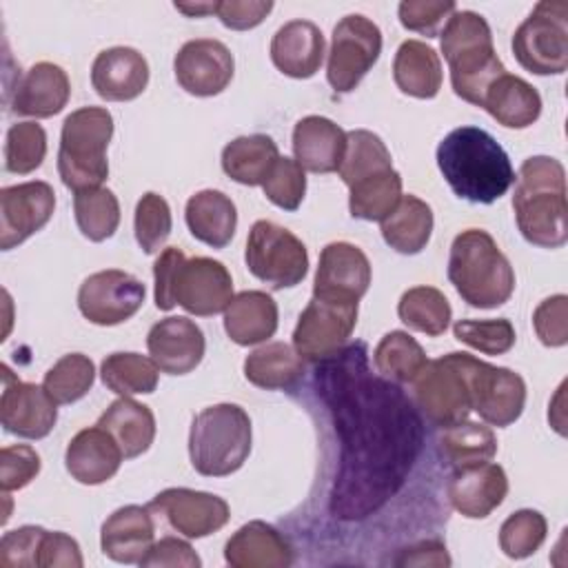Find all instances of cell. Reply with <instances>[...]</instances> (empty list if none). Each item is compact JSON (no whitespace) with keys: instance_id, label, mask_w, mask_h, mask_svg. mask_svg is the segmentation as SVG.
<instances>
[{"instance_id":"obj_27","label":"cell","mask_w":568,"mask_h":568,"mask_svg":"<svg viewBox=\"0 0 568 568\" xmlns=\"http://www.w3.org/2000/svg\"><path fill=\"white\" fill-rule=\"evenodd\" d=\"M71 95V82L62 67L36 62L16 84L11 111L29 118H51L60 113Z\"/></svg>"},{"instance_id":"obj_19","label":"cell","mask_w":568,"mask_h":568,"mask_svg":"<svg viewBox=\"0 0 568 568\" xmlns=\"http://www.w3.org/2000/svg\"><path fill=\"white\" fill-rule=\"evenodd\" d=\"M4 388L0 397V422L7 433L24 439L47 437L58 422V404L44 386L20 382L4 366Z\"/></svg>"},{"instance_id":"obj_21","label":"cell","mask_w":568,"mask_h":568,"mask_svg":"<svg viewBox=\"0 0 568 568\" xmlns=\"http://www.w3.org/2000/svg\"><path fill=\"white\" fill-rule=\"evenodd\" d=\"M151 359L162 373L186 375L204 357V333L189 317H164L151 326L146 335Z\"/></svg>"},{"instance_id":"obj_43","label":"cell","mask_w":568,"mask_h":568,"mask_svg":"<svg viewBox=\"0 0 568 568\" xmlns=\"http://www.w3.org/2000/svg\"><path fill=\"white\" fill-rule=\"evenodd\" d=\"M73 213L80 233L91 242L109 240L120 224V204L111 189L95 186L73 195Z\"/></svg>"},{"instance_id":"obj_49","label":"cell","mask_w":568,"mask_h":568,"mask_svg":"<svg viewBox=\"0 0 568 568\" xmlns=\"http://www.w3.org/2000/svg\"><path fill=\"white\" fill-rule=\"evenodd\" d=\"M455 337L486 355H504L515 346V326L510 320H457L453 324Z\"/></svg>"},{"instance_id":"obj_38","label":"cell","mask_w":568,"mask_h":568,"mask_svg":"<svg viewBox=\"0 0 568 568\" xmlns=\"http://www.w3.org/2000/svg\"><path fill=\"white\" fill-rule=\"evenodd\" d=\"M348 189L351 215L366 222H382L402 197V175L395 169H384Z\"/></svg>"},{"instance_id":"obj_29","label":"cell","mask_w":568,"mask_h":568,"mask_svg":"<svg viewBox=\"0 0 568 568\" xmlns=\"http://www.w3.org/2000/svg\"><path fill=\"white\" fill-rule=\"evenodd\" d=\"M346 151V133L324 115H306L293 129V153L311 173L339 171Z\"/></svg>"},{"instance_id":"obj_35","label":"cell","mask_w":568,"mask_h":568,"mask_svg":"<svg viewBox=\"0 0 568 568\" xmlns=\"http://www.w3.org/2000/svg\"><path fill=\"white\" fill-rule=\"evenodd\" d=\"M280 151L271 135L253 133L231 140L222 149L224 173L244 186H260L268 178Z\"/></svg>"},{"instance_id":"obj_46","label":"cell","mask_w":568,"mask_h":568,"mask_svg":"<svg viewBox=\"0 0 568 568\" xmlns=\"http://www.w3.org/2000/svg\"><path fill=\"white\" fill-rule=\"evenodd\" d=\"M47 155V133L33 122L11 124L4 140V166L9 173L27 175L36 171Z\"/></svg>"},{"instance_id":"obj_42","label":"cell","mask_w":568,"mask_h":568,"mask_svg":"<svg viewBox=\"0 0 568 568\" xmlns=\"http://www.w3.org/2000/svg\"><path fill=\"white\" fill-rule=\"evenodd\" d=\"M397 315L410 331L437 337L448 328L453 311L439 288L413 286L399 297Z\"/></svg>"},{"instance_id":"obj_15","label":"cell","mask_w":568,"mask_h":568,"mask_svg":"<svg viewBox=\"0 0 568 568\" xmlns=\"http://www.w3.org/2000/svg\"><path fill=\"white\" fill-rule=\"evenodd\" d=\"M55 211L51 184L31 180L0 191V248L9 251L38 233Z\"/></svg>"},{"instance_id":"obj_60","label":"cell","mask_w":568,"mask_h":568,"mask_svg":"<svg viewBox=\"0 0 568 568\" xmlns=\"http://www.w3.org/2000/svg\"><path fill=\"white\" fill-rule=\"evenodd\" d=\"M175 9L178 11H182V13H186L189 18H202V16H209V13H215V9H217V2H191V4H186V2H175Z\"/></svg>"},{"instance_id":"obj_30","label":"cell","mask_w":568,"mask_h":568,"mask_svg":"<svg viewBox=\"0 0 568 568\" xmlns=\"http://www.w3.org/2000/svg\"><path fill=\"white\" fill-rule=\"evenodd\" d=\"M224 331L240 346L266 342L277 331V304L264 291H242L224 308Z\"/></svg>"},{"instance_id":"obj_25","label":"cell","mask_w":568,"mask_h":568,"mask_svg":"<svg viewBox=\"0 0 568 568\" xmlns=\"http://www.w3.org/2000/svg\"><path fill=\"white\" fill-rule=\"evenodd\" d=\"M324 36L311 20L282 24L271 40V60L288 78L306 80L315 75L324 60Z\"/></svg>"},{"instance_id":"obj_7","label":"cell","mask_w":568,"mask_h":568,"mask_svg":"<svg viewBox=\"0 0 568 568\" xmlns=\"http://www.w3.org/2000/svg\"><path fill=\"white\" fill-rule=\"evenodd\" d=\"M113 135V118L102 106H82L62 122L58 173L67 189L87 191L109 175L106 146Z\"/></svg>"},{"instance_id":"obj_22","label":"cell","mask_w":568,"mask_h":568,"mask_svg":"<svg viewBox=\"0 0 568 568\" xmlns=\"http://www.w3.org/2000/svg\"><path fill=\"white\" fill-rule=\"evenodd\" d=\"M506 493L508 477L504 468L493 462L457 468L448 481L450 506L468 519L488 517L497 506H501Z\"/></svg>"},{"instance_id":"obj_57","label":"cell","mask_w":568,"mask_h":568,"mask_svg":"<svg viewBox=\"0 0 568 568\" xmlns=\"http://www.w3.org/2000/svg\"><path fill=\"white\" fill-rule=\"evenodd\" d=\"M82 552L73 537L58 530H44L40 550H38V566H64V568H80Z\"/></svg>"},{"instance_id":"obj_37","label":"cell","mask_w":568,"mask_h":568,"mask_svg":"<svg viewBox=\"0 0 568 568\" xmlns=\"http://www.w3.org/2000/svg\"><path fill=\"white\" fill-rule=\"evenodd\" d=\"M304 373V359L284 342H268L244 359V377L264 390L291 388Z\"/></svg>"},{"instance_id":"obj_18","label":"cell","mask_w":568,"mask_h":568,"mask_svg":"<svg viewBox=\"0 0 568 568\" xmlns=\"http://www.w3.org/2000/svg\"><path fill=\"white\" fill-rule=\"evenodd\" d=\"M149 510L164 515L171 528L189 539L217 532L231 517L229 504L222 497L191 488H166L158 493L151 499Z\"/></svg>"},{"instance_id":"obj_52","label":"cell","mask_w":568,"mask_h":568,"mask_svg":"<svg viewBox=\"0 0 568 568\" xmlns=\"http://www.w3.org/2000/svg\"><path fill=\"white\" fill-rule=\"evenodd\" d=\"M457 11V4L453 0L446 2H433V0H404L399 2V22L408 31L422 33L426 38L437 36L439 24L448 20Z\"/></svg>"},{"instance_id":"obj_54","label":"cell","mask_w":568,"mask_h":568,"mask_svg":"<svg viewBox=\"0 0 568 568\" xmlns=\"http://www.w3.org/2000/svg\"><path fill=\"white\" fill-rule=\"evenodd\" d=\"M44 528L20 526L9 530L0 539V566L2 568H33L38 566V550Z\"/></svg>"},{"instance_id":"obj_13","label":"cell","mask_w":568,"mask_h":568,"mask_svg":"<svg viewBox=\"0 0 568 568\" xmlns=\"http://www.w3.org/2000/svg\"><path fill=\"white\" fill-rule=\"evenodd\" d=\"M357 324V304L313 297L300 313L293 348L304 362H322L348 344Z\"/></svg>"},{"instance_id":"obj_28","label":"cell","mask_w":568,"mask_h":568,"mask_svg":"<svg viewBox=\"0 0 568 568\" xmlns=\"http://www.w3.org/2000/svg\"><path fill=\"white\" fill-rule=\"evenodd\" d=\"M224 559L233 568H286L293 564V548L277 528L255 519L233 532Z\"/></svg>"},{"instance_id":"obj_8","label":"cell","mask_w":568,"mask_h":568,"mask_svg":"<svg viewBox=\"0 0 568 568\" xmlns=\"http://www.w3.org/2000/svg\"><path fill=\"white\" fill-rule=\"evenodd\" d=\"M515 60L535 75H559L568 67V4L537 2L513 36Z\"/></svg>"},{"instance_id":"obj_24","label":"cell","mask_w":568,"mask_h":568,"mask_svg":"<svg viewBox=\"0 0 568 568\" xmlns=\"http://www.w3.org/2000/svg\"><path fill=\"white\" fill-rule=\"evenodd\" d=\"M122 459L118 442L98 424L75 433L64 453L69 475L87 486L109 481L120 470Z\"/></svg>"},{"instance_id":"obj_6","label":"cell","mask_w":568,"mask_h":568,"mask_svg":"<svg viewBox=\"0 0 568 568\" xmlns=\"http://www.w3.org/2000/svg\"><path fill=\"white\" fill-rule=\"evenodd\" d=\"M251 453V417L237 404H215L193 417L189 433L191 466L204 477H226Z\"/></svg>"},{"instance_id":"obj_44","label":"cell","mask_w":568,"mask_h":568,"mask_svg":"<svg viewBox=\"0 0 568 568\" xmlns=\"http://www.w3.org/2000/svg\"><path fill=\"white\" fill-rule=\"evenodd\" d=\"M393 169V158L379 135L366 129H355L346 133V151L339 164V178L346 186L384 171Z\"/></svg>"},{"instance_id":"obj_56","label":"cell","mask_w":568,"mask_h":568,"mask_svg":"<svg viewBox=\"0 0 568 568\" xmlns=\"http://www.w3.org/2000/svg\"><path fill=\"white\" fill-rule=\"evenodd\" d=\"M273 9L271 0H222L217 2L215 16L233 31H246L257 27Z\"/></svg>"},{"instance_id":"obj_34","label":"cell","mask_w":568,"mask_h":568,"mask_svg":"<svg viewBox=\"0 0 568 568\" xmlns=\"http://www.w3.org/2000/svg\"><path fill=\"white\" fill-rule=\"evenodd\" d=\"M393 80L406 95L430 100L442 89V60L433 47L422 40L399 44L393 60Z\"/></svg>"},{"instance_id":"obj_55","label":"cell","mask_w":568,"mask_h":568,"mask_svg":"<svg viewBox=\"0 0 568 568\" xmlns=\"http://www.w3.org/2000/svg\"><path fill=\"white\" fill-rule=\"evenodd\" d=\"M184 262H186V255L178 246L164 248L155 260L153 264L155 306L160 311H171L175 306V282Z\"/></svg>"},{"instance_id":"obj_23","label":"cell","mask_w":568,"mask_h":568,"mask_svg":"<svg viewBox=\"0 0 568 568\" xmlns=\"http://www.w3.org/2000/svg\"><path fill=\"white\" fill-rule=\"evenodd\" d=\"M91 84L106 102L135 100L149 84L146 58L131 47H111L95 55Z\"/></svg>"},{"instance_id":"obj_3","label":"cell","mask_w":568,"mask_h":568,"mask_svg":"<svg viewBox=\"0 0 568 568\" xmlns=\"http://www.w3.org/2000/svg\"><path fill=\"white\" fill-rule=\"evenodd\" d=\"M513 209L517 229L526 242L541 248H561L566 229V171L550 155H532L515 178Z\"/></svg>"},{"instance_id":"obj_16","label":"cell","mask_w":568,"mask_h":568,"mask_svg":"<svg viewBox=\"0 0 568 568\" xmlns=\"http://www.w3.org/2000/svg\"><path fill=\"white\" fill-rule=\"evenodd\" d=\"M178 84L197 98L222 93L233 80L235 60L229 47L213 38L189 40L180 47L173 60Z\"/></svg>"},{"instance_id":"obj_33","label":"cell","mask_w":568,"mask_h":568,"mask_svg":"<svg viewBox=\"0 0 568 568\" xmlns=\"http://www.w3.org/2000/svg\"><path fill=\"white\" fill-rule=\"evenodd\" d=\"M98 426L118 442L124 459L140 457L155 439V417L151 408L131 397L115 399L100 415Z\"/></svg>"},{"instance_id":"obj_48","label":"cell","mask_w":568,"mask_h":568,"mask_svg":"<svg viewBox=\"0 0 568 568\" xmlns=\"http://www.w3.org/2000/svg\"><path fill=\"white\" fill-rule=\"evenodd\" d=\"M171 226H173V220H171L169 202L153 191L144 193L135 204V220H133L135 240L140 248L146 255L158 253L166 244L171 235Z\"/></svg>"},{"instance_id":"obj_40","label":"cell","mask_w":568,"mask_h":568,"mask_svg":"<svg viewBox=\"0 0 568 568\" xmlns=\"http://www.w3.org/2000/svg\"><path fill=\"white\" fill-rule=\"evenodd\" d=\"M158 366L140 353H111L100 366L102 384L120 397L149 395L158 386Z\"/></svg>"},{"instance_id":"obj_26","label":"cell","mask_w":568,"mask_h":568,"mask_svg":"<svg viewBox=\"0 0 568 568\" xmlns=\"http://www.w3.org/2000/svg\"><path fill=\"white\" fill-rule=\"evenodd\" d=\"M155 537V524L144 506H122L106 517L100 532L102 552L118 564H140Z\"/></svg>"},{"instance_id":"obj_47","label":"cell","mask_w":568,"mask_h":568,"mask_svg":"<svg viewBox=\"0 0 568 568\" xmlns=\"http://www.w3.org/2000/svg\"><path fill=\"white\" fill-rule=\"evenodd\" d=\"M548 532L546 517L539 510L524 508L513 513L499 528V548L510 559H526L539 550Z\"/></svg>"},{"instance_id":"obj_45","label":"cell","mask_w":568,"mask_h":568,"mask_svg":"<svg viewBox=\"0 0 568 568\" xmlns=\"http://www.w3.org/2000/svg\"><path fill=\"white\" fill-rule=\"evenodd\" d=\"M95 379L93 362L82 353L62 355L44 375V390L55 404H73L82 399Z\"/></svg>"},{"instance_id":"obj_41","label":"cell","mask_w":568,"mask_h":568,"mask_svg":"<svg viewBox=\"0 0 568 568\" xmlns=\"http://www.w3.org/2000/svg\"><path fill=\"white\" fill-rule=\"evenodd\" d=\"M439 446H442V455L455 470L486 464L497 453L495 433L479 422H466V419L446 428Z\"/></svg>"},{"instance_id":"obj_50","label":"cell","mask_w":568,"mask_h":568,"mask_svg":"<svg viewBox=\"0 0 568 568\" xmlns=\"http://www.w3.org/2000/svg\"><path fill=\"white\" fill-rule=\"evenodd\" d=\"M264 195L268 197V202H273L275 206L284 209V211H295L306 193V175L304 169L297 164V160L293 158H277V162L273 164L268 178L262 184Z\"/></svg>"},{"instance_id":"obj_10","label":"cell","mask_w":568,"mask_h":568,"mask_svg":"<svg viewBox=\"0 0 568 568\" xmlns=\"http://www.w3.org/2000/svg\"><path fill=\"white\" fill-rule=\"evenodd\" d=\"M410 384L417 408L439 428L464 422L473 410L464 353L455 351L439 359H428Z\"/></svg>"},{"instance_id":"obj_51","label":"cell","mask_w":568,"mask_h":568,"mask_svg":"<svg viewBox=\"0 0 568 568\" xmlns=\"http://www.w3.org/2000/svg\"><path fill=\"white\" fill-rule=\"evenodd\" d=\"M40 473V455L27 444H11L0 450L2 493L24 488Z\"/></svg>"},{"instance_id":"obj_31","label":"cell","mask_w":568,"mask_h":568,"mask_svg":"<svg viewBox=\"0 0 568 568\" xmlns=\"http://www.w3.org/2000/svg\"><path fill=\"white\" fill-rule=\"evenodd\" d=\"M184 220L195 240L213 248H224L235 235L237 211L229 195L215 189H204L189 197Z\"/></svg>"},{"instance_id":"obj_39","label":"cell","mask_w":568,"mask_h":568,"mask_svg":"<svg viewBox=\"0 0 568 568\" xmlns=\"http://www.w3.org/2000/svg\"><path fill=\"white\" fill-rule=\"evenodd\" d=\"M373 362L382 377L395 384H410L428 359L415 337L406 331H390L379 339Z\"/></svg>"},{"instance_id":"obj_20","label":"cell","mask_w":568,"mask_h":568,"mask_svg":"<svg viewBox=\"0 0 568 568\" xmlns=\"http://www.w3.org/2000/svg\"><path fill=\"white\" fill-rule=\"evenodd\" d=\"M233 300V280L226 266L213 257H191L175 282V304L197 317L222 313Z\"/></svg>"},{"instance_id":"obj_12","label":"cell","mask_w":568,"mask_h":568,"mask_svg":"<svg viewBox=\"0 0 568 568\" xmlns=\"http://www.w3.org/2000/svg\"><path fill=\"white\" fill-rule=\"evenodd\" d=\"M473 410L490 426L504 428L519 419L526 404V382L519 373L486 364L464 353Z\"/></svg>"},{"instance_id":"obj_36","label":"cell","mask_w":568,"mask_h":568,"mask_svg":"<svg viewBox=\"0 0 568 568\" xmlns=\"http://www.w3.org/2000/svg\"><path fill=\"white\" fill-rule=\"evenodd\" d=\"M433 233V211L417 195H402L397 206L382 220L384 242L404 255L426 248Z\"/></svg>"},{"instance_id":"obj_32","label":"cell","mask_w":568,"mask_h":568,"mask_svg":"<svg viewBox=\"0 0 568 568\" xmlns=\"http://www.w3.org/2000/svg\"><path fill=\"white\" fill-rule=\"evenodd\" d=\"M481 109H486L501 126L526 129L537 122L541 113V95L530 82L506 71L486 89Z\"/></svg>"},{"instance_id":"obj_4","label":"cell","mask_w":568,"mask_h":568,"mask_svg":"<svg viewBox=\"0 0 568 568\" xmlns=\"http://www.w3.org/2000/svg\"><path fill=\"white\" fill-rule=\"evenodd\" d=\"M439 40L450 69L453 91L462 100L481 106L486 89L506 73L495 53L488 22L475 11H455L446 20Z\"/></svg>"},{"instance_id":"obj_5","label":"cell","mask_w":568,"mask_h":568,"mask_svg":"<svg viewBox=\"0 0 568 568\" xmlns=\"http://www.w3.org/2000/svg\"><path fill=\"white\" fill-rule=\"evenodd\" d=\"M448 280L462 300L475 308H497L515 291V271L490 233L462 231L448 255Z\"/></svg>"},{"instance_id":"obj_14","label":"cell","mask_w":568,"mask_h":568,"mask_svg":"<svg viewBox=\"0 0 568 568\" xmlns=\"http://www.w3.org/2000/svg\"><path fill=\"white\" fill-rule=\"evenodd\" d=\"M144 284L120 268H106L89 275L78 291L80 313L98 326H115L133 317L144 304Z\"/></svg>"},{"instance_id":"obj_1","label":"cell","mask_w":568,"mask_h":568,"mask_svg":"<svg viewBox=\"0 0 568 568\" xmlns=\"http://www.w3.org/2000/svg\"><path fill=\"white\" fill-rule=\"evenodd\" d=\"M315 390L339 437L328 510L344 521L366 519L406 484L424 446L422 415L395 382L371 371L364 342L317 362Z\"/></svg>"},{"instance_id":"obj_2","label":"cell","mask_w":568,"mask_h":568,"mask_svg":"<svg viewBox=\"0 0 568 568\" xmlns=\"http://www.w3.org/2000/svg\"><path fill=\"white\" fill-rule=\"evenodd\" d=\"M437 166L462 200L493 204L515 182L504 146L479 126H457L437 146Z\"/></svg>"},{"instance_id":"obj_11","label":"cell","mask_w":568,"mask_h":568,"mask_svg":"<svg viewBox=\"0 0 568 568\" xmlns=\"http://www.w3.org/2000/svg\"><path fill=\"white\" fill-rule=\"evenodd\" d=\"M382 53L379 27L362 13L344 16L331 38L326 80L337 93H351Z\"/></svg>"},{"instance_id":"obj_9","label":"cell","mask_w":568,"mask_h":568,"mask_svg":"<svg viewBox=\"0 0 568 568\" xmlns=\"http://www.w3.org/2000/svg\"><path fill=\"white\" fill-rule=\"evenodd\" d=\"M244 260L248 271L271 288L297 286L308 273V253L288 229L257 220L246 237Z\"/></svg>"},{"instance_id":"obj_17","label":"cell","mask_w":568,"mask_h":568,"mask_svg":"<svg viewBox=\"0 0 568 568\" xmlns=\"http://www.w3.org/2000/svg\"><path fill=\"white\" fill-rule=\"evenodd\" d=\"M371 284V262L351 242H331L320 253L313 297L357 304Z\"/></svg>"},{"instance_id":"obj_58","label":"cell","mask_w":568,"mask_h":568,"mask_svg":"<svg viewBox=\"0 0 568 568\" xmlns=\"http://www.w3.org/2000/svg\"><path fill=\"white\" fill-rule=\"evenodd\" d=\"M202 561L197 557V552L193 550V546L184 539L178 537H162L160 541H155L151 546V550L146 552V557L140 561V566H182V568H197Z\"/></svg>"},{"instance_id":"obj_53","label":"cell","mask_w":568,"mask_h":568,"mask_svg":"<svg viewBox=\"0 0 568 568\" xmlns=\"http://www.w3.org/2000/svg\"><path fill=\"white\" fill-rule=\"evenodd\" d=\"M532 326L544 346L559 348L568 342V297H546L532 313Z\"/></svg>"},{"instance_id":"obj_59","label":"cell","mask_w":568,"mask_h":568,"mask_svg":"<svg viewBox=\"0 0 568 568\" xmlns=\"http://www.w3.org/2000/svg\"><path fill=\"white\" fill-rule=\"evenodd\" d=\"M397 566H450V557L446 552L444 541L426 539L410 548H404L395 559Z\"/></svg>"}]
</instances>
